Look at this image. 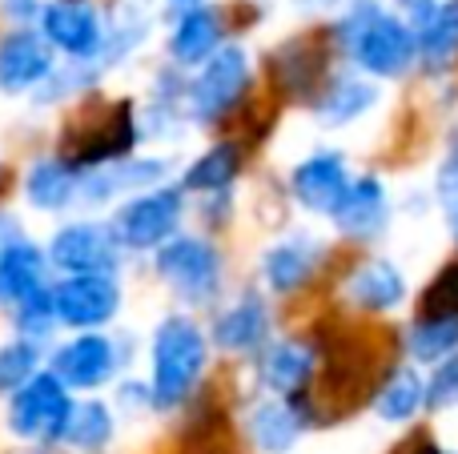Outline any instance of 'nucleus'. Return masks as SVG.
<instances>
[{"label":"nucleus","mask_w":458,"mask_h":454,"mask_svg":"<svg viewBox=\"0 0 458 454\" xmlns=\"http://www.w3.org/2000/svg\"><path fill=\"white\" fill-rule=\"evenodd\" d=\"M330 45L358 77L403 80L419 69V45L406 16L386 8L382 0H350L330 29Z\"/></svg>","instance_id":"obj_1"},{"label":"nucleus","mask_w":458,"mask_h":454,"mask_svg":"<svg viewBox=\"0 0 458 454\" xmlns=\"http://www.w3.org/2000/svg\"><path fill=\"white\" fill-rule=\"evenodd\" d=\"M209 338L190 314H165L149 338V399L157 415H177L209 374Z\"/></svg>","instance_id":"obj_2"},{"label":"nucleus","mask_w":458,"mask_h":454,"mask_svg":"<svg viewBox=\"0 0 458 454\" xmlns=\"http://www.w3.org/2000/svg\"><path fill=\"white\" fill-rule=\"evenodd\" d=\"M253 88V56L242 40H225L206 64L185 77V121L193 129H217L245 105Z\"/></svg>","instance_id":"obj_3"},{"label":"nucleus","mask_w":458,"mask_h":454,"mask_svg":"<svg viewBox=\"0 0 458 454\" xmlns=\"http://www.w3.org/2000/svg\"><path fill=\"white\" fill-rule=\"evenodd\" d=\"M153 273L157 282L190 310L222 302L225 290V254L209 233H177L161 249H153Z\"/></svg>","instance_id":"obj_4"},{"label":"nucleus","mask_w":458,"mask_h":454,"mask_svg":"<svg viewBox=\"0 0 458 454\" xmlns=\"http://www.w3.org/2000/svg\"><path fill=\"white\" fill-rule=\"evenodd\" d=\"M137 109L133 101H117V105H93L81 113V121L61 137V153L56 157L64 165H72L77 173L101 169L109 161H121L137 149Z\"/></svg>","instance_id":"obj_5"},{"label":"nucleus","mask_w":458,"mask_h":454,"mask_svg":"<svg viewBox=\"0 0 458 454\" xmlns=\"http://www.w3.org/2000/svg\"><path fill=\"white\" fill-rule=\"evenodd\" d=\"M185 209H190V198L182 193V185L165 181V185H157V189L125 198L105 225H109V233L117 238V246L125 249V254H153V249H161L169 238L182 233Z\"/></svg>","instance_id":"obj_6"},{"label":"nucleus","mask_w":458,"mask_h":454,"mask_svg":"<svg viewBox=\"0 0 458 454\" xmlns=\"http://www.w3.org/2000/svg\"><path fill=\"white\" fill-rule=\"evenodd\" d=\"M250 374L266 399H301L318 386L322 346L306 334H274L250 358Z\"/></svg>","instance_id":"obj_7"},{"label":"nucleus","mask_w":458,"mask_h":454,"mask_svg":"<svg viewBox=\"0 0 458 454\" xmlns=\"http://www.w3.org/2000/svg\"><path fill=\"white\" fill-rule=\"evenodd\" d=\"M330 262V246L314 230H290L274 238L258 257V282L261 294L274 298H298L318 282V273Z\"/></svg>","instance_id":"obj_8"},{"label":"nucleus","mask_w":458,"mask_h":454,"mask_svg":"<svg viewBox=\"0 0 458 454\" xmlns=\"http://www.w3.org/2000/svg\"><path fill=\"white\" fill-rule=\"evenodd\" d=\"M322 423L314 391L301 399H266L258 394L242 410V434L253 454H293L298 442Z\"/></svg>","instance_id":"obj_9"},{"label":"nucleus","mask_w":458,"mask_h":454,"mask_svg":"<svg viewBox=\"0 0 458 454\" xmlns=\"http://www.w3.org/2000/svg\"><path fill=\"white\" fill-rule=\"evenodd\" d=\"M206 338L209 350L225 354V358H253L274 338V306L258 286L237 290L214 310Z\"/></svg>","instance_id":"obj_10"},{"label":"nucleus","mask_w":458,"mask_h":454,"mask_svg":"<svg viewBox=\"0 0 458 454\" xmlns=\"http://www.w3.org/2000/svg\"><path fill=\"white\" fill-rule=\"evenodd\" d=\"M121 366H125V354H121L117 338H109L105 330H89V334H72L64 346H56L48 374L69 394H97L121 374Z\"/></svg>","instance_id":"obj_11"},{"label":"nucleus","mask_w":458,"mask_h":454,"mask_svg":"<svg viewBox=\"0 0 458 454\" xmlns=\"http://www.w3.org/2000/svg\"><path fill=\"white\" fill-rule=\"evenodd\" d=\"M338 298L362 318H386L411 298V278L386 254H362L338 282Z\"/></svg>","instance_id":"obj_12"},{"label":"nucleus","mask_w":458,"mask_h":454,"mask_svg":"<svg viewBox=\"0 0 458 454\" xmlns=\"http://www.w3.org/2000/svg\"><path fill=\"white\" fill-rule=\"evenodd\" d=\"M45 262L61 278H81V273H109L117 278L125 265V249L109 233L105 222H69L53 233L45 249Z\"/></svg>","instance_id":"obj_13"},{"label":"nucleus","mask_w":458,"mask_h":454,"mask_svg":"<svg viewBox=\"0 0 458 454\" xmlns=\"http://www.w3.org/2000/svg\"><path fill=\"white\" fill-rule=\"evenodd\" d=\"M354 169L342 149H314L301 161H293V169L285 173V193L290 201L310 217H330L338 209V201L346 198Z\"/></svg>","instance_id":"obj_14"},{"label":"nucleus","mask_w":458,"mask_h":454,"mask_svg":"<svg viewBox=\"0 0 458 454\" xmlns=\"http://www.w3.org/2000/svg\"><path fill=\"white\" fill-rule=\"evenodd\" d=\"M125 306V290L109 273H81V278H61L53 286V314L56 326H69L77 334L105 330Z\"/></svg>","instance_id":"obj_15"},{"label":"nucleus","mask_w":458,"mask_h":454,"mask_svg":"<svg viewBox=\"0 0 458 454\" xmlns=\"http://www.w3.org/2000/svg\"><path fill=\"white\" fill-rule=\"evenodd\" d=\"M69 410H72V394L48 370H37L8 399V431L24 442H56Z\"/></svg>","instance_id":"obj_16"},{"label":"nucleus","mask_w":458,"mask_h":454,"mask_svg":"<svg viewBox=\"0 0 458 454\" xmlns=\"http://www.w3.org/2000/svg\"><path fill=\"white\" fill-rule=\"evenodd\" d=\"M40 37L53 53L72 56V64H93L105 45V21L93 0H48L40 4Z\"/></svg>","instance_id":"obj_17"},{"label":"nucleus","mask_w":458,"mask_h":454,"mask_svg":"<svg viewBox=\"0 0 458 454\" xmlns=\"http://www.w3.org/2000/svg\"><path fill=\"white\" fill-rule=\"evenodd\" d=\"M169 173H174L169 157H153V153L137 157V153H129V157H121V161H109V165H101V169L81 173L77 201L81 206H109V201H125V198H137V193H145V189L165 185Z\"/></svg>","instance_id":"obj_18"},{"label":"nucleus","mask_w":458,"mask_h":454,"mask_svg":"<svg viewBox=\"0 0 458 454\" xmlns=\"http://www.w3.org/2000/svg\"><path fill=\"white\" fill-rule=\"evenodd\" d=\"M390 217H394V206H390V189L378 173H354L346 198L338 201L326 222L338 238L358 241V246H370V241L386 238L390 233Z\"/></svg>","instance_id":"obj_19"},{"label":"nucleus","mask_w":458,"mask_h":454,"mask_svg":"<svg viewBox=\"0 0 458 454\" xmlns=\"http://www.w3.org/2000/svg\"><path fill=\"white\" fill-rule=\"evenodd\" d=\"M229 40V29H225V8L217 4H190L177 13V21L169 24V37H165V48H169V61L174 69H198L206 64L209 56L217 53Z\"/></svg>","instance_id":"obj_20"},{"label":"nucleus","mask_w":458,"mask_h":454,"mask_svg":"<svg viewBox=\"0 0 458 454\" xmlns=\"http://www.w3.org/2000/svg\"><path fill=\"white\" fill-rule=\"evenodd\" d=\"M330 40L318 45L314 37H293L269 53V77L290 101H314V93L322 88V80L330 77L326 61H330Z\"/></svg>","instance_id":"obj_21"},{"label":"nucleus","mask_w":458,"mask_h":454,"mask_svg":"<svg viewBox=\"0 0 458 454\" xmlns=\"http://www.w3.org/2000/svg\"><path fill=\"white\" fill-rule=\"evenodd\" d=\"M56 72V56L37 29H13L0 40V93L21 97Z\"/></svg>","instance_id":"obj_22"},{"label":"nucleus","mask_w":458,"mask_h":454,"mask_svg":"<svg viewBox=\"0 0 458 454\" xmlns=\"http://www.w3.org/2000/svg\"><path fill=\"white\" fill-rule=\"evenodd\" d=\"M378 101L382 93L374 80L358 77V72H330L322 80V88L314 93V101H310V113L322 129H346L378 109Z\"/></svg>","instance_id":"obj_23"},{"label":"nucleus","mask_w":458,"mask_h":454,"mask_svg":"<svg viewBox=\"0 0 458 454\" xmlns=\"http://www.w3.org/2000/svg\"><path fill=\"white\" fill-rule=\"evenodd\" d=\"M242 173H245V145L233 141V137H222V141L206 145L182 169L177 185H182L185 198H209V193H229Z\"/></svg>","instance_id":"obj_24"},{"label":"nucleus","mask_w":458,"mask_h":454,"mask_svg":"<svg viewBox=\"0 0 458 454\" xmlns=\"http://www.w3.org/2000/svg\"><path fill=\"white\" fill-rule=\"evenodd\" d=\"M370 410L386 426H411L419 415H427V374L419 366H411V362H394L378 378Z\"/></svg>","instance_id":"obj_25"},{"label":"nucleus","mask_w":458,"mask_h":454,"mask_svg":"<svg viewBox=\"0 0 458 454\" xmlns=\"http://www.w3.org/2000/svg\"><path fill=\"white\" fill-rule=\"evenodd\" d=\"M414 45H419V64L427 72H446L458 64V0H438L430 13L411 21Z\"/></svg>","instance_id":"obj_26"},{"label":"nucleus","mask_w":458,"mask_h":454,"mask_svg":"<svg viewBox=\"0 0 458 454\" xmlns=\"http://www.w3.org/2000/svg\"><path fill=\"white\" fill-rule=\"evenodd\" d=\"M113 434H117V410L101 399H72V410L61 426V447H69L72 454H101L109 450Z\"/></svg>","instance_id":"obj_27"},{"label":"nucleus","mask_w":458,"mask_h":454,"mask_svg":"<svg viewBox=\"0 0 458 454\" xmlns=\"http://www.w3.org/2000/svg\"><path fill=\"white\" fill-rule=\"evenodd\" d=\"M48 262H45V249L32 246V241H13V246L0 254V306L4 310H16L29 294L45 290Z\"/></svg>","instance_id":"obj_28"},{"label":"nucleus","mask_w":458,"mask_h":454,"mask_svg":"<svg viewBox=\"0 0 458 454\" xmlns=\"http://www.w3.org/2000/svg\"><path fill=\"white\" fill-rule=\"evenodd\" d=\"M77 185L81 173L64 165L61 157H40L24 173V201L40 214H61V209L77 206Z\"/></svg>","instance_id":"obj_29"},{"label":"nucleus","mask_w":458,"mask_h":454,"mask_svg":"<svg viewBox=\"0 0 458 454\" xmlns=\"http://www.w3.org/2000/svg\"><path fill=\"white\" fill-rule=\"evenodd\" d=\"M403 350H406V358H411V366H419V370L451 358L458 350V318L419 314V318L403 330Z\"/></svg>","instance_id":"obj_30"},{"label":"nucleus","mask_w":458,"mask_h":454,"mask_svg":"<svg viewBox=\"0 0 458 454\" xmlns=\"http://www.w3.org/2000/svg\"><path fill=\"white\" fill-rule=\"evenodd\" d=\"M16 334L24 338V342H45L48 334L56 330V314H53V286L37 290V294H29L21 306H16Z\"/></svg>","instance_id":"obj_31"},{"label":"nucleus","mask_w":458,"mask_h":454,"mask_svg":"<svg viewBox=\"0 0 458 454\" xmlns=\"http://www.w3.org/2000/svg\"><path fill=\"white\" fill-rule=\"evenodd\" d=\"M40 370V350L24 338L0 346V394H13Z\"/></svg>","instance_id":"obj_32"},{"label":"nucleus","mask_w":458,"mask_h":454,"mask_svg":"<svg viewBox=\"0 0 458 454\" xmlns=\"http://www.w3.org/2000/svg\"><path fill=\"white\" fill-rule=\"evenodd\" d=\"M419 314L458 318V257H451V262L427 282V290H422V298H419Z\"/></svg>","instance_id":"obj_33"},{"label":"nucleus","mask_w":458,"mask_h":454,"mask_svg":"<svg viewBox=\"0 0 458 454\" xmlns=\"http://www.w3.org/2000/svg\"><path fill=\"white\" fill-rule=\"evenodd\" d=\"M458 410V350L435 362L427 374V415H451Z\"/></svg>","instance_id":"obj_34"},{"label":"nucleus","mask_w":458,"mask_h":454,"mask_svg":"<svg viewBox=\"0 0 458 454\" xmlns=\"http://www.w3.org/2000/svg\"><path fill=\"white\" fill-rule=\"evenodd\" d=\"M458 198V117L454 125L446 129V145H443V157H438V169H435V201Z\"/></svg>","instance_id":"obj_35"},{"label":"nucleus","mask_w":458,"mask_h":454,"mask_svg":"<svg viewBox=\"0 0 458 454\" xmlns=\"http://www.w3.org/2000/svg\"><path fill=\"white\" fill-rule=\"evenodd\" d=\"M229 214H233V189L201 198V217L209 222V230H225V225H229Z\"/></svg>","instance_id":"obj_36"},{"label":"nucleus","mask_w":458,"mask_h":454,"mask_svg":"<svg viewBox=\"0 0 458 454\" xmlns=\"http://www.w3.org/2000/svg\"><path fill=\"white\" fill-rule=\"evenodd\" d=\"M117 399H121V407L137 410V415H145V410H153L149 383H121V386H117Z\"/></svg>","instance_id":"obj_37"},{"label":"nucleus","mask_w":458,"mask_h":454,"mask_svg":"<svg viewBox=\"0 0 458 454\" xmlns=\"http://www.w3.org/2000/svg\"><path fill=\"white\" fill-rule=\"evenodd\" d=\"M4 13L13 16V21H21V29H24V21L40 16V0H4Z\"/></svg>","instance_id":"obj_38"},{"label":"nucleus","mask_w":458,"mask_h":454,"mask_svg":"<svg viewBox=\"0 0 458 454\" xmlns=\"http://www.w3.org/2000/svg\"><path fill=\"white\" fill-rule=\"evenodd\" d=\"M13 241H21V222L13 214H0V254H4Z\"/></svg>","instance_id":"obj_39"},{"label":"nucleus","mask_w":458,"mask_h":454,"mask_svg":"<svg viewBox=\"0 0 458 454\" xmlns=\"http://www.w3.org/2000/svg\"><path fill=\"white\" fill-rule=\"evenodd\" d=\"M398 4V16H406V21H419L422 13H430V8L438 4V0H394Z\"/></svg>","instance_id":"obj_40"},{"label":"nucleus","mask_w":458,"mask_h":454,"mask_svg":"<svg viewBox=\"0 0 458 454\" xmlns=\"http://www.w3.org/2000/svg\"><path fill=\"white\" fill-rule=\"evenodd\" d=\"M301 13H342L350 0H293Z\"/></svg>","instance_id":"obj_41"},{"label":"nucleus","mask_w":458,"mask_h":454,"mask_svg":"<svg viewBox=\"0 0 458 454\" xmlns=\"http://www.w3.org/2000/svg\"><path fill=\"white\" fill-rule=\"evenodd\" d=\"M443 217H446V233H451V241L458 246V198H451V201H443Z\"/></svg>","instance_id":"obj_42"},{"label":"nucleus","mask_w":458,"mask_h":454,"mask_svg":"<svg viewBox=\"0 0 458 454\" xmlns=\"http://www.w3.org/2000/svg\"><path fill=\"white\" fill-rule=\"evenodd\" d=\"M174 8H190V4H201V0H169Z\"/></svg>","instance_id":"obj_43"},{"label":"nucleus","mask_w":458,"mask_h":454,"mask_svg":"<svg viewBox=\"0 0 458 454\" xmlns=\"http://www.w3.org/2000/svg\"><path fill=\"white\" fill-rule=\"evenodd\" d=\"M0 181H4V165H0Z\"/></svg>","instance_id":"obj_44"},{"label":"nucleus","mask_w":458,"mask_h":454,"mask_svg":"<svg viewBox=\"0 0 458 454\" xmlns=\"http://www.w3.org/2000/svg\"><path fill=\"white\" fill-rule=\"evenodd\" d=\"M443 454H458V450H443Z\"/></svg>","instance_id":"obj_45"}]
</instances>
